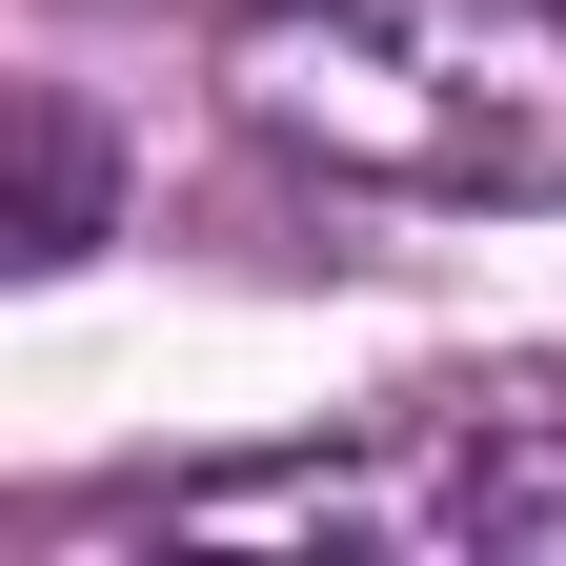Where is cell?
<instances>
[{"mask_svg": "<svg viewBox=\"0 0 566 566\" xmlns=\"http://www.w3.org/2000/svg\"><path fill=\"white\" fill-rule=\"evenodd\" d=\"M223 102L385 202H566V0H283L223 41Z\"/></svg>", "mask_w": 566, "mask_h": 566, "instance_id": "obj_1", "label": "cell"}, {"mask_svg": "<svg viewBox=\"0 0 566 566\" xmlns=\"http://www.w3.org/2000/svg\"><path fill=\"white\" fill-rule=\"evenodd\" d=\"M182 21H223V41H243V21H283V0H182Z\"/></svg>", "mask_w": 566, "mask_h": 566, "instance_id": "obj_4", "label": "cell"}, {"mask_svg": "<svg viewBox=\"0 0 566 566\" xmlns=\"http://www.w3.org/2000/svg\"><path fill=\"white\" fill-rule=\"evenodd\" d=\"M405 526L424 546H485V566H566V424L506 405V424H446L405 485Z\"/></svg>", "mask_w": 566, "mask_h": 566, "instance_id": "obj_2", "label": "cell"}, {"mask_svg": "<svg viewBox=\"0 0 566 566\" xmlns=\"http://www.w3.org/2000/svg\"><path fill=\"white\" fill-rule=\"evenodd\" d=\"M102 223H122V163H102V122L41 82V102H21V263H82Z\"/></svg>", "mask_w": 566, "mask_h": 566, "instance_id": "obj_3", "label": "cell"}]
</instances>
